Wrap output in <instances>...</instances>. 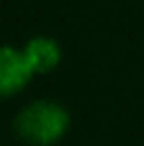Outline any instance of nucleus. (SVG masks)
<instances>
[{"mask_svg":"<svg viewBox=\"0 0 144 146\" xmlns=\"http://www.w3.org/2000/svg\"><path fill=\"white\" fill-rule=\"evenodd\" d=\"M34 74L36 72L31 70L24 50H17L12 46H5L0 50V94L5 98L19 94Z\"/></svg>","mask_w":144,"mask_h":146,"instance_id":"f03ea898","label":"nucleus"},{"mask_svg":"<svg viewBox=\"0 0 144 146\" xmlns=\"http://www.w3.org/2000/svg\"><path fill=\"white\" fill-rule=\"evenodd\" d=\"M15 129L27 144L51 146L70 129V113L55 101H34L17 115Z\"/></svg>","mask_w":144,"mask_h":146,"instance_id":"f257e3e1","label":"nucleus"},{"mask_svg":"<svg viewBox=\"0 0 144 146\" xmlns=\"http://www.w3.org/2000/svg\"><path fill=\"white\" fill-rule=\"evenodd\" d=\"M24 55L36 74H46L60 62V46L48 36H36L24 46Z\"/></svg>","mask_w":144,"mask_h":146,"instance_id":"7ed1b4c3","label":"nucleus"}]
</instances>
